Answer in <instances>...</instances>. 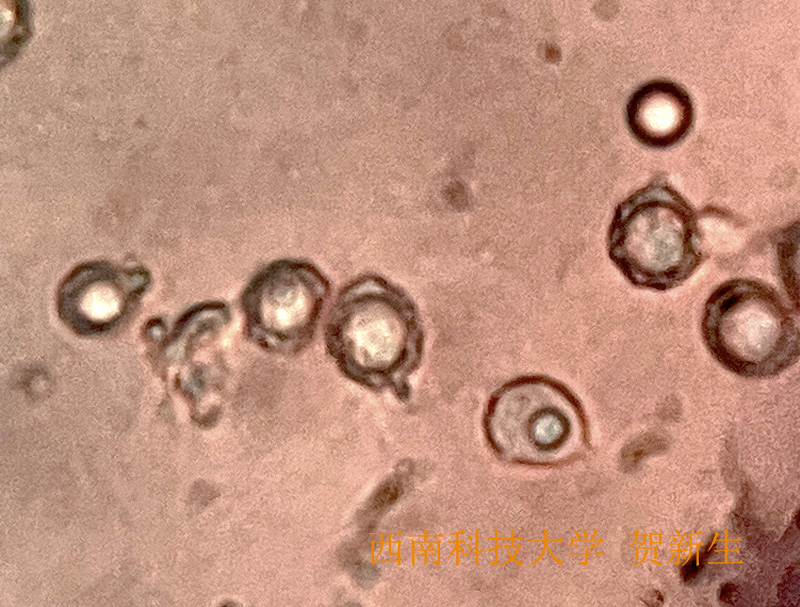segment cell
<instances>
[{
	"label": "cell",
	"mask_w": 800,
	"mask_h": 607,
	"mask_svg": "<svg viewBox=\"0 0 800 607\" xmlns=\"http://www.w3.org/2000/svg\"><path fill=\"white\" fill-rule=\"evenodd\" d=\"M325 348L349 380L373 391L410 396L409 377L420 366L425 333L419 309L401 287L363 274L337 294L324 329Z\"/></svg>",
	"instance_id": "obj_1"
},
{
	"label": "cell",
	"mask_w": 800,
	"mask_h": 607,
	"mask_svg": "<svg viewBox=\"0 0 800 607\" xmlns=\"http://www.w3.org/2000/svg\"><path fill=\"white\" fill-rule=\"evenodd\" d=\"M606 246L632 286L655 292L681 286L705 260L696 211L662 177L617 205Z\"/></svg>",
	"instance_id": "obj_2"
},
{
	"label": "cell",
	"mask_w": 800,
	"mask_h": 607,
	"mask_svg": "<svg viewBox=\"0 0 800 607\" xmlns=\"http://www.w3.org/2000/svg\"><path fill=\"white\" fill-rule=\"evenodd\" d=\"M701 335L712 358L744 378L777 376L799 358L797 313L759 279L737 277L716 287L703 307Z\"/></svg>",
	"instance_id": "obj_3"
},
{
	"label": "cell",
	"mask_w": 800,
	"mask_h": 607,
	"mask_svg": "<svg viewBox=\"0 0 800 607\" xmlns=\"http://www.w3.org/2000/svg\"><path fill=\"white\" fill-rule=\"evenodd\" d=\"M583 426L581 406L561 383L523 376L500 387L485 413V430L503 458L530 465L557 463L575 449Z\"/></svg>",
	"instance_id": "obj_4"
},
{
	"label": "cell",
	"mask_w": 800,
	"mask_h": 607,
	"mask_svg": "<svg viewBox=\"0 0 800 607\" xmlns=\"http://www.w3.org/2000/svg\"><path fill=\"white\" fill-rule=\"evenodd\" d=\"M330 293L329 279L306 260L282 258L264 265L240 296L247 338L272 355L301 353L316 334Z\"/></svg>",
	"instance_id": "obj_5"
},
{
	"label": "cell",
	"mask_w": 800,
	"mask_h": 607,
	"mask_svg": "<svg viewBox=\"0 0 800 607\" xmlns=\"http://www.w3.org/2000/svg\"><path fill=\"white\" fill-rule=\"evenodd\" d=\"M149 284L150 274L143 268L82 264L59 287V317L81 336L109 333L129 318Z\"/></svg>",
	"instance_id": "obj_6"
},
{
	"label": "cell",
	"mask_w": 800,
	"mask_h": 607,
	"mask_svg": "<svg viewBox=\"0 0 800 607\" xmlns=\"http://www.w3.org/2000/svg\"><path fill=\"white\" fill-rule=\"evenodd\" d=\"M628 129L643 146L665 149L681 142L694 122L688 92L665 79L651 80L629 97L625 109Z\"/></svg>",
	"instance_id": "obj_7"
},
{
	"label": "cell",
	"mask_w": 800,
	"mask_h": 607,
	"mask_svg": "<svg viewBox=\"0 0 800 607\" xmlns=\"http://www.w3.org/2000/svg\"><path fill=\"white\" fill-rule=\"evenodd\" d=\"M663 447L664 444H661V440L657 438L640 440L631 445L632 451L628 450L623 458L626 460L628 459V463L632 465L646 457L647 454L653 452L655 449L658 450Z\"/></svg>",
	"instance_id": "obj_8"
}]
</instances>
